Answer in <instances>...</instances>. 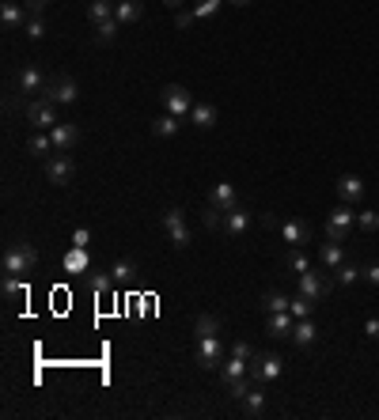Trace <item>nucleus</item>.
Listing matches in <instances>:
<instances>
[{
	"label": "nucleus",
	"mask_w": 379,
	"mask_h": 420,
	"mask_svg": "<svg viewBox=\"0 0 379 420\" xmlns=\"http://www.w3.org/2000/svg\"><path fill=\"white\" fill-rule=\"evenodd\" d=\"M64 269H69V273H76V276H84V273H88V250H84V246H72L69 254H64Z\"/></svg>",
	"instance_id": "bb28decb"
},
{
	"label": "nucleus",
	"mask_w": 379,
	"mask_h": 420,
	"mask_svg": "<svg viewBox=\"0 0 379 420\" xmlns=\"http://www.w3.org/2000/svg\"><path fill=\"white\" fill-rule=\"evenodd\" d=\"M193 333H198V337H216V333H220V318H216V314H198Z\"/></svg>",
	"instance_id": "c756f323"
},
{
	"label": "nucleus",
	"mask_w": 379,
	"mask_h": 420,
	"mask_svg": "<svg viewBox=\"0 0 379 420\" xmlns=\"http://www.w3.org/2000/svg\"><path fill=\"white\" fill-rule=\"evenodd\" d=\"M23 31H27V38H34V42H39V38H46V23H42V15H31Z\"/></svg>",
	"instance_id": "a19ab883"
},
{
	"label": "nucleus",
	"mask_w": 379,
	"mask_h": 420,
	"mask_svg": "<svg viewBox=\"0 0 379 420\" xmlns=\"http://www.w3.org/2000/svg\"><path fill=\"white\" fill-rule=\"evenodd\" d=\"M72 174H76V163H72V155L53 152L50 160H46V178H50L53 186H69Z\"/></svg>",
	"instance_id": "9d476101"
},
{
	"label": "nucleus",
	"mask_w": 379,
	"mask_h": 420,
	"mask_svg": "<svg viewBox=\"0 0 379 420\" xmlns=\"http://www.w3.org/2000/svg\"><path fill=\"white\" fill-rule=\"evenodd\" d=\"M190 121H193L198 129H212V125H216V106H212V102H193Z\"/></svg>",
	"instance_id": "a878e982"
},
{
	"label": "nucleus",
	"mask_w": 379,
	"mask_h": 420,
	"mask_svg": "<svg viewBox=\"0 0 379 420\" xmlns=\"http://www.w3.org/2000/svg\"><path fill=\"white\" fill-rule=\"evenodd\" d=\"M228 4H235V8H247V4H254V0H228Z\"/></svg>",
	"instance_id": "8fccbe9b"
},
{
	"label": "nucleus",
	"mask_w": 379,
	"mask_h": 420,
	"mask_svg": "<svg viewBox=\"0 0 379 420\" xmlns=\"http://www.w3.org/2000/svg\"><path fill=\"white\" fill-rule=\"evenodd\" d=\"M50 152H53L50 133H31V136H27V155H34V160H50Z\"/></svg>",
	"instance_id": "393cba45"
},
{
	"label": "nucleus",
	"mask_w": 379,
	"mask_h": 420,
	"mask_svg": "<svg viewBox=\"0 0 379 420\" xmlns=\"http://www.w3.org/2000/svg\"><path fill=\"white\" fill-rule=\"evenodd\" d=\"M353 223H357L353 204H345V201H341L338 209H330V216H326V239L345 242V239H349V227H353Z\"/></svg>",
	"instance_id": "7ed1b4c3"
},
{
	"label": "nucleus",
	"mask_w": 379,
	"mask_h": 420,
	"mask_svg": "<svg viewBox=\"0 0 379 420\" xmlns=\"http://www.w3.org/2000/svg\"><path fill=\"white\" fill-rule=\"evenodd\" d=\"M220 4H224V0H193V15H198V20H212V15L220 12Z\"/></svg>",
	"instance_id": "58836bf2"
},
{
	"label": "nucleus",
	"mask_w": 379,
	"mask_h": 420,
	"mask_svg": "<svg viewBox=\"0 0 379 420\" xmlns=\"http://www.w3.org/2000/svg\"><path fill=\"white\" fill-rule=\"evenodd\" d=\"M27 20H31V12H27L23 4H15V0H4V4H0V23L4 27H27Z\"/></svg>",
	"instance_id": "412c9836"
},
{
	"label": "nucleus",
	"mask_w": 379,
	"mask_h": 420,
	"mask_svg": "<svg viewBox=\"0 0 379 420\" xmlns=\"http://www.w3.org/2000/svg\"><path fill=\"white\" fill-rule=\"evenodd\" d=\"M251 223H254V212H247L243 204H235L232 212H224V231L232 239H243L247 231H251Z\"/></svg>",
	"instance_id": "ddd939ff"
},
{
	"label": "nucleus",
	"mask_w": 379,
	"mask_h": 420,
	"mask_svg": "<svg viewBox=\"0 0 379 420\" xmlns=\"http://www.w3.org/2000/svg\"><path fill=\"white\" fill-rule=\"evenodd\" d=\"M209 204H212V209H220V212H232L235 204H239L235 186H232V182H216V186L209 190Z\"/></svg>",
	"instance_id": "4468645a"
},
{
	"label": "nucleus",
	"mask_w": 379,
	"mask_h": 420,
	"mask_svg": "<svg viewBox=\"0 0 379 420\" xmlns=\"http://www.w3.org/2000/svg\"><path fill=\"white\" fill-rule=\"evenodd\" d=\"M360 276H364V269L353 265V261H341V265L334 269V280H338V284H357Z\"/></svg>",
	"instance_id": "2f4dec72"
},
{
	"label": "nucleus",
	"mask_w": 379,
	"mask_h": 420,
	"mask_svg": "<svg viewBox=\"0 0 379 420\" xmlns=\"http://www.w3.org/2000/svg\"><path fill=\"white\" fill-rule=\"evenodd\" d=\"M163 231H167V239L174 246H190V227H186V212L182 209H167L163 212Z\"/></svg>",
	"instance_id": "1a4fd4ad"
},
{
	"label": "nucleus",
	"mask_w": 379,
	"mask_h": 420,
	"mask_svg": "<svg viewBox=\"0 0 379 420\" xmlns=\"http://www.w3.org/2000/svg\"><path fill=\"white\" fill-rule=\"evenodd\" d=\"M118 31H122V23L114 20V15H110V20H103V23H95V38L103 42V46H110L118 38Z\"/></svg>",
	"instance_id": "72a5a7b5"
},
{
	"label": "nucleus",
	"mask_w": 379,
	"mask_h": 420,
	"mask_svg": "<svg viewBox=\"0 0 379 420\" xmlns=\"http://www.w3.org/2000/svg\"><path fill=\"white\" fill-rule=\"evenodd\" d=\"M239 401H243V413H247V416H262V413H266V382L251 386Z\"/></svg>",
	"instance_id": "aec40b11"
},
{
	"label": "nucleus",
	"mask_w": 379,
	"mask_h": 420,
	"mask_svg": "<svg viewBox=\"0 0 379 420\" xmlns=\"http://www.w3.org/2000/svg\"><path fill=\"white\" fill-rule=\"evenodd\" d=\"M114 15V0H91L88 4V20L91 23H103V20H110Z\"/></svg>",
	"instance_id": "7c9ffc66"
},
{
	"label": "nucleus",
	"mask_w": 379,
	"mask_h": 420,
	"mask_svg": "<svg viewBox=\"0 0 379 420\" xmlns=\"http://www.w3.org/2000/svg\"><path fill=\"white\" fill-rule=\"evenodd\" d=\"M160 102H163V110L174 114V118H186L193 110V95L182 88V83H167V88L160 91Z\"/></svg>",
	"instance_id": "20e7f679"
},
{
	"label": "nucleus",
	"mask_w": 379,
	"mask_h": 420,
	"mask_svg": "<svg viewBox=\"0 0 379 420\" xmlns=\"http://www.w3.org/2000/svg\"><path fill=\"white\" fill-rule=\"evenodd\" d=\"M292 341H296V349H311V344L319 341V326L311 318H300V322H296V330H292Z\"/></svg>",
	"instance_id": "5701e85b"
},
{
	"label": "nucleus",
	"mask_w": 379,
	"mask_h": 420,
	"mask_svg": "<svg viewBox=\"0 0 379 420\" xmlns=\"http://www.w3.org/2000/svg\"><path fill=\"white\" fill-rule=\"evenodd\" d=\"M110 276H114L118 284H125V280H133V276H137V261H133V258H122V261H114V269H110Z\"/></svg>",
	"instance_id": "f704fd0d"
},
{
	"label": "nucleus",
	"mask_w": 379,
	"mask_h": 420,
	"mask_svg": "<svg viewBox=\"0 0 379 420\" xmlns=\"http://www.w3.org/2000/svg\"><path fill=\"white\" fill-rule=\"evenodd\" d=\"M364 280H368V284H375V288H379V261H372V265H364Z\"/></svg>",
	"instance_id": "de8ad7c7"
},
{
	"label": "nucleus",
	"mask_w": 379,
	"mask_h": 420,
	"mask_svg": "<svg viewBox=\"0 0 379 420\" xmlns=\"http://www.w3.org/2000/svg\"><path fill=\"white\" fill-rule=\"evenodd\" d=\"M232 356H239V360H251V356H254V344L235 341V344H232Z\"/></svg>",
	"instance_id": "37998d69"
},
{
	"label": "nucleus",
	"mask_w": 379,
	"mask_h": 420,
	"mask_svg": "<svg viewBox=\"0 0 379 420\" xmlns=\"http://www.w3.org/2000/svg\"><path fill=\"white\" fill-rule=\"evenodd\" d=\"M34 265H39V250H34L27 239L12 242V246L4 250V276H27Z\"/></svg>",
	"instance_id": "f257e3e1"
},
{
	"label": "nucleus",
	"mask_w": 379,
	"mask_h": 420,
	"mask_svg": "<svg viewBox=\"0 0 379 420\" xmlns=\"http://www.w3.org/2000/svg\"><path fill=\"white\" fill-rule=\"evenodd\" d=\"M284 265H289L292 273H308V269H311V261H308V254H303L300 246H292V250H289V258H284Z\"/></svg>",
	"instance_id": "e433bc0d"
},
{
	"label": "nucleus",
	"mask_w": 379,
	"mask_h": 420,
	"mask_svg": "<svg viewBox=\"0 0 379 420\" xmlns=\"http://www.w3.org/2000/svg\"><path fill=\"white\" fill-rule=\"evenodd\" d=\"M319 261H322V269H338L341 261H345V246H341V242H322L319 246Z\"/></svg>",
	"instance_id": "b1692460"
},
{
	"label": "nucleus",
	"mask_w": 379,
	"mask_h": 420,
	"mask_svg": "<svg viewBox=\"0 0 379 420\" xmlns=\"http://www.w3.org/2000/svg\"><path fill=\"white\" fill-rule=\"evenodd\" d=\"M114 20L122 27H133L144 20V0H118L114 4Z\"/></svg>",
	"instance_id": "2eb2a0df"
},
{
	"label": "nucleus",
	"mask_w": 379,
	"mask_h": 420,
	"mask_svg": "<svg viewBox=\"0 0 379 420\" xmlns=\"http://www.w3.org/2000/svg\"><path fill=\"white\" fill-rule=\"evenodd\" d=\"M50 140H53V152H72V148L80 144V125H72V121H57V125L50 129Z\"/></svg>",
	"instance_id": "9b49d317"
},
{
	"label": "nucleus",
	"mask_w": 379,
	"mask_h": 420,
	"mask_svg": "<svg viewBox=\"0 0 379 420\" xmlns=\"http://www.w3.org/2000/svg\"><path fill=\"white\" fill-rule=\"evenodd\" d=\"M364 337L368 341H379V318H368L364 322Z\"/></svg>",
	"instance_id": "49530a36"
},
{
	"label": "nucleus",
	"mask_w": 379,
	"mask_h": 420,
	"mask_svg": "<svg viewBox=\"0 0 379 420\" xmlns=\"http://www.w3.org/2000/svg\"><path fill=\"white\" fill-rule=\"evenodd\" d=\"M292 330H296V318H292V311H281V314H266V333H270V337H292Z\"/></svg>",
	"instance_id": "dca6fc26"
},
{
	"label": "nucleus",
	"mask_w": 379,
	"mask_h": 420,
	"mask_svg": "<svg viewBox=\"0 0 379 420\" xmlns=\"http://www.w3.org/2000/svg\"><path fill=\"white\" fill-rule=\"evenodd\" d=\"M80 280L88 284L91 295H106V292H114V284H118V280L110 276V273H95V269H88V273L80 276Z\"/></svg>",
	"instance_id": "4be33fe9"
},
{
	"label": "nucleus",
	"mask_w": 379,
	"mask_h": 420,
	"mask_svg": "<svg viewBox=\"0 0 379 420\" xmlns=\"http://www.w3.org/2000/svg\"><path fill=\"white\" fill-rule=\"evenodd\" d=\"M0 292H4V300H20V295H27V280L23 276H4Z\"/></svg>",
	"instance_id": "c9c22d12"
},
{
	"label": "nucleus",
	"mask_w": 379,
	"mask_h": 420,
	"mask_svg": "<svg viewBox=\"0 0 379 420\" xmlns=\"http://www.w3.org/2000/svg\"><path fill=\"white\" fill-rule=\"evenodd\" d=\"M23 118H27V125L34 129V133H50L53 125H57V106H53L50 99H34V102H27L23 106Z\"/></svg>",
	"instance_id": "f03ea898"
},
{
	"label": "nucleus",
	"mask_w": 379,
	"mask_h": 420,
	"mask_svg": "<svg viewBox=\"0 0 379 420\" xmlns=\"http://www.w3.org/2000/svg\"><path fill=\"white\" fill-rule=\"evenodd\" d=\"M198 363L205 371H220V363H224V341L216 337H198Z\"/></svg>",
	"instance_id": "6e6552de"
},
{
	"label": "nucleus",
	"mask_w": 379,
	"mask_h": 420,
	"mask_svg": "<svg viewBox=\"0 0 379 420\" xmlns=\"http://www.w3.org/2000/svg\"><path fill=\"white\" fill-rule=\"evenodd\" d=\"M179 125H182V118H174V114L163 110V114L152 121V133H156V136H174V133H179Z\"/></svg>",
	"instance_id": "c85d7f7f"
},
{
	"label": "nucleus",
	"mask_w": 379,
	"mask_h": 420,
	"mask_svg": "<svg viewBox=\"0 0 379 420\" xmlns=\"http://www.w3.org/2000/svg\"><path fill=\"white\" fill-rule=\"evenodd\" d=\"M15 83H20V91H23V95H42V91L50 88V80H46L42 72L34 69V64H23V69L15 72Z\"/></svg>",
	"instance_id": "f8f14e48"
},
{
	"label": "nucleus",
	"mask_w": 379,
	"mask_h": 420,
	"mask_svg": "<svg viewBox=\"0 0 379 420\" xmlns=\"http://www.w3.org/2000/svg\"><path fill=\"white\" fill-rule=\"evenodd\" d=\"M42 95L50 99L53 106H72V102L80 99V88H76V80H72V76H53L50 88H46Z\"/></svg>",
	"instance_id": "0eeeda50"
},
{
	"label": "nucleus",
	"mask_w": 379,
	"mask_h": 420,
	"mask_svg": "<svg viewBox=\"0 0 379 420\" xmlns=\"http://www.w3.org/2000/svg\"><path fill=\"white\" fill-rule=\"evenodd\" d=\"M338 280H330L326 273H315V269H308V273H300V292L308 295V300H315V303H326V295H330V288H334Z\"/></svg>",
	"instance_id": "423d86ee"
},
{
	"label": "nucleus",
	"mask_w": 379,
	"mask_h": 420,
	"mask_svg": "<svg viewBox=\"0 0 379 420\" xmlns=\"http://www.w3.org/2000/svg\"><path fill=\"white\" fill-rule=\"evenodd\" d=\"M357 227L368 231V235L379 231V212H375V209H360V212H357Z\"/></svg>",
	"instance_id": "4c0bfd02"
},
{
	"label": "nucleus",
	"mask_w": 379,
	"mask_h": 420,
	"mask_svg": "<svg viewBox=\"0 0 379 420\" xmlns=\"http://www.w3.org/2000/svg\"><path fill=\"white\" fill-rule=\"evenodd\" d=\"M193 20H198V15H193V8H190V12H186V8H179V12H174V27H179V31H190Z\"/></svg>",
	"instance_id": "79ce46f5"
},
{
	"label": "nucleus",
	"mask_w": 379,
	"mask_h": 420,
	"mask_svg": "<svg viewBox=\"0 0 379 420\" xmlns=\"http://www.w3.org/2000/svg\"><path fill=\"white\" fill-rule=\"evenodd\" d=\"M88 242H91V231H88V227H76V231H72V246H84V250H88Z\"/></svg>",
	"instance_id": "c03bdc74"
},
{
	"label": "nucleus",
	"mask_w": 379,
	"mask_h": 420,
	"mask_svg": "<svg viewBox=\"0 0 379 420\" xmlns=\"http://www.w3.org/2000/svg\"><path fill=\"white\" fill-rule=\"evenodd\" d=\"M338 197L345 204H357L360 197H364V182H360L357 174H341L338 178Z\"/></svg>",
	"instance_id": "6ab92c4d"
},
{
	"label": "nucleus",
	"mask_w": 379,
	"mask_h": 420,
	"mask_svg": "<svg viewBox=\"0 0 379 420\" xmlns=\"http://www.w3.org/2000/svg\"><path fill=\"white\" fill-rule=\"evenodd\" d=\"M284 371V360L277 352H254L251 356V379L254 382H273Z\"/></svg>",
	"instance_id": "39448f33"
},
{
	"label": "nucleus",
	"mask_w": 379,
	"mask_h": 420,
	"mask_svg": "<svg viewBox=\"0 0 379 420\" xmlns=\"http://www.w3.org/2000/svg\"><path fill=\"white\" fill-rule=\"evenodd\" d=\"M167 8H171V12H179V8H186V0H167Z\"/></svg>",
	"instance_id": "09e8293b"
},
{
	"label": "nucleus",
	"mask_w": 379,
	"mask_h": 420,
	"mask_svg": "<svg viewBox=\"0 0 379 420\" xmlns=\"http://www.w3.org/2000/svg\"><path fill=\"white\" fill-rule=\"evenodd\" d=\"M289 311H292V318L300 322V318H311V314L319 311V303H315V300H308L303 292H296V295H292V307H289Z\"/></svg>",
	"instance_id": "cd10ccee"
},
{
	"label": "nucleus",
	"mask_w": 379,
	"mask_h": 420,
	"mask_svg": "<svg viewBox=\"0 0 379 420\" xmlns=\"http://www.w3.org/2000/svg\"><path fill=\"white\" fill-rule=\"evenodd\" d=\"M251 375V360H239V356H228L224 363H220V382H235V379H247Z\"/></svg>",
	"instance_id": "a211bd4d"
},
{
	"label": "nucleus",
	"mask_w": 379,
	"mask_h": 420,
	"mask_svg": "<svg viewBox=\"0 0 379 420\" xmlns=\"http://www.w3.org/2000/svg\"><path fill=\"white\" fill-rule=\"evenodd\" d=\"M201 223H205L209 231L224 227V212H220V209H212V204H205V212H201Z\"/></svg>",
	"instance_id": "ea45409f"
},
{
	"label": "nucleus",
	"mask_w": 379,
	"mask_h": 420,
	"mask_svg": "<svg viewBox=\"0 0 379 420\" xmlns=\"http://www.w3.org/2000/svg\"><path fill=\"white\" fill-rule=\"evenodd\" d=\"M46 4H50V0H23V8H27L31 15H42V12H46Z\"/></svg>",
	"instance_id": "a18cd8bd"
},
{
	"label": "nucleus",
	"mask_w": 379,
	"mask_h": 420,
	"mask_svg": "<svg viewBox=\"0 0 379 420\" xmlns=\"http://www.w3.org/2000/svg\"><path fill=\"white\" fill-rule=\"evenodd\" d=\"M114 4H118V0H114Z\"/></svg>",
	"instance_id": "3c124183"
},
{
	"label": "nucleus",
	"mask_w": 379,
	"mask_h": 420,
	"mask_svg": "<svg viewBox=\"0 0 379 420\" xmlns=\"http://www.w3.org/2000/svg\"><path fill=\"white\" fill-rule=\"evenodd\" d=\"M262 307H266V314H281V311H289V307H292V300H289V295H281V292H266Z\"/></svg>",
	"instance_id": "473e14b6"
},
{
	"label": "nucleus",
	"mask_w": 379,
	"mask_h": 420,
	"mask_svg": "<svg viewBox=\"0 0 379 420\" xmlns=\"http://www.w3.org/2000/svg\"><path fill=\"white\" fill-rule=\"evenodd\" d=\"M281 239L289 242V246H303V242H311V227L303 220H284L281 223Z\"/></svg>",
	"instance_id": "f3484780"
}]
</instances>
